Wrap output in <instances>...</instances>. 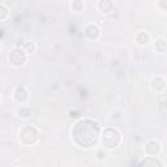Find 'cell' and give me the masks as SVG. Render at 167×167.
<instances>
[{
  "label": "cell",
  "instance_id": "obj_6",
  "mask_svg": "<svg viewBox=\"0 0 167 167\" xmlns=\"http://www.w3.org/2000/svg\"><path fill=\"white\" fill-rule=\"evenodd\" d=\"M155 50L158 51V52H161V54H163V52L166 51V49H167V42L165 41V39H158V41H155Z\"/></svg>",
  "mask_w": 167,
  "mask_h": 167
},
{
  "label": "cell",
  "instance_id": "obj_1",
  "mask_svg": "<svg viewBox=\"0 0 167 167\" xmlns=\"http://www.w3.org/2000/svg\"><path fill=\"white\" fill-rule=\"evenodd\" d=\"M9 61L14 67H22L26 61V51L18 49V47H14L9 52Z\"/></svg>",
  "mask_w": 167,
  "mask_h": 167
},
{
  "label": "cell",
  "instance_id": "obj_2",
  "mask_svg": "<svg viewBox=\"0 0 167 167\" xmlns=\"http://www.w3.org/2000/svg\"><path fill=\"white\" fill-rule=\"evenodd\" d=\"M115 138H120V133L116 129H106L103 132V145L108 149L116 148L120 141H115Z\"/></svg>",
  "mask_w": 167,
  "mask_h": 167
},
{
  "label": "cell",
  "instance_id": "obj_12",
  "mask_svg": "<svg viewBox=\"0 0 167 167\" xmlns=\"http://www.w3.org/2000/svg\"><path fill=\"white\" fill-rule=\"evenodd\" d=\"M2 10H3V14H2V20H4L5 18V16H7V8H5V5H2Z\"/></svg>",
  "mask_w": 167,
  "mask_h": 167
},
{
  "label": "cell",
  "instance_id": "obj_3",
  "mask_svg": "<svg viewBox=\"0 0 167 167\" xmlns=\"http://www.w3.org/2000/svg\"><path fill=\"white\" fill-rule=\"evenodd\" d=\"M14 99L20 103H25L28 101V91H26V89L22 87V86H18L17 89L14 90Z\"/></svg>",
  "mask_w": 167,
  "mask_h": 167
},
{
  "label": "cell",
  "instance_id": "obj_9",
  "mask_svg": "<svg viewBox=\"0 0 167 167\" xmlns=\"http://www.w3.org/2000/svg\"><path fill=\"white\" fill-rule=\"evenodd\" d=\"M17 114H18V116H21V118H29L30 115H31V111L29 108H25V107H21L18 111H17Z\"/></svg>",
  "mask_w": 167,
  "mask_h": 167
},
{
  "label": "cell",
  "instance_id": "obj_7",
  "mask_svg": "<svg viewBox=\"0 0 167 167\" xmlns=\"http://www.w3.org/2000/svg\"><path fill=\"white\" fill-rule=\"evenodd\" d=\"M136 39H137V42H138L141 46H144V45H148V42H149V35L146 34V33H144V31H141V33L137 34Z\"/></svg>",
  "mask_w": 167,
  "mask_h": 167
},
{
  "label": "cell",
  "instance_id": "obj_11",
  "mask_svg": "<svg viewBox=\"0 0 167 167\" xmlns=\"http://www.w3.org/2000/svg\"><path fill=\"white\" fill-rule=\"evenodd\" d=\"M141 165H162L161 162H158V161H144V162H141Z\"/></svg>",
  "mask_w": 167,
  "mask_h": 167
},
{
  "label": "cell",
  "instance_id": "obj_8",
  "mask_svg": "<svg viewBox=\"0 0 167 167\" xmlns=\"http://www.w3.org/2000/svg\"><path fill=\"white\" fill-rule=\"evenodd\" d=\"M24 50L26 51V54H33V52L35 51V45L33 43V42H26Z\"/></svg>",
  "mask_w": 167,
  "mask_h": 167
},
{
  "label": "cell",
  "instance_id": "obj_5",
  "mask_svg": "<svg viewBox=\"0 0 167 167\" xmlns=\"http://www.w3.org/2000/svg\"><path fill=\"white\" fill-rule=\"evenodd\" d=\"M151 86H153L154 90L159 91V90H162V89H165L166 84H165L163 80H162V77H157V78L153 80V82H151Z\"/></svg>",
  "mask_w": 167,
  "mask_h": 167
},
{
  "label": "cell",
  "instance_id": "obj_10",
  "mask_svg": "<svg viewBox=\"0 0 167 167\" xmlns=\"http://www.w3.org/2000/svg\"><path fill=\"white\" fill-rule=\"evenodd\" d=\"M82 3H81V0H75V2L72 3V9H75L76 12H80V10L82 9Z\"/></svg>",
  "mask_w": 167,
  "mask_h": 167
},
{
  "label": "cell",
  "instance_id": "obj_4",
  "mask_svg": "<svg viewBox=\"0 0 167 167\" xmlns=\"http://www.w3.org/2000/svg\"><path fill=\"white\" fill-rule=\"evenodd\" d=\"M85 35L89 39H97L99 37V29L95 25H89L85 30Z\"/></svg>",
  "mask_w": 167,
  "mask_h": 167
}]
</instances>
